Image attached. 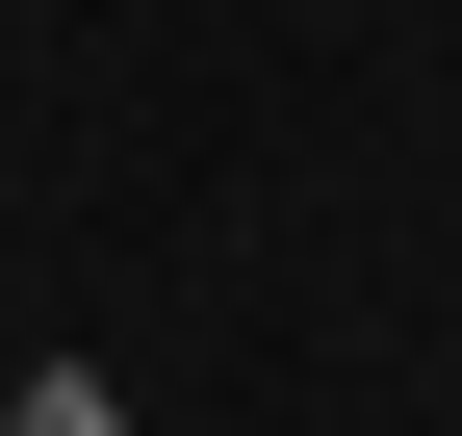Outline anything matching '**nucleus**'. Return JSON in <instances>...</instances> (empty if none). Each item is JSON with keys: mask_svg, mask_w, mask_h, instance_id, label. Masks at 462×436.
<instances>
[{"mask_svg": "<svg viewBox=\"0 0 462 436\" xmlns=\"http://www.w3.org/2000/svg\"><path fill=\"white\" fill-rule=\"evenodd\" d=\"M0 436H129V411H103V386H78V359H51V386H26V411H0Z\"/></svg>", "mask_w": 462, "mask_h": 436, "instance_id": "1", "label": "nucleus"}]
</instances>
